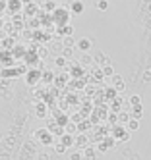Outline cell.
Returning a JSON list of instances; mask_svg holds the SVG:
<instances>
[{"label":"cell","instance_id":"8","mask_svg":"<svg viewBox=\"0 0 151 160\" xmlns=\"http://www.w3.org/2000/svg\"><path fill=\"white\" fill-rule=\"evenodd\" d=\"M39 77H43V72H39V70H29V73H27V83H29V85L37 83Z\"/></svg>","mask_w":151,"mask_h":160},{"label":"cell","instance_id":"30","mask_svg":"<svg viewBox=\"0 0 151 160\" xmlns=\"http://www.w3.org/2000/svg\"><path fill=\"white\" fill-rule=\"evenodd\" d=\"M54 151H56V152H58V154H64V151H66V147H64V145H62V143H58V145H56V147H54Z\"/></svg>","mask_w":151,"mask_h":160},{"label":"cell","instance_id":"11","mask_svg":"<svg viewBox=\"0 0 151 160\" xmlns=\"http://www.w3.org/2000/svg\"><path fill=\"white\" fill-rule=\"evenodd\" d=\"M64 129H66V133H70V135H78V129H79V128H78L76 122H68Z\"/></svg>","mask_w":151,"mask_h":160},{"label":"cell","instance_id":"27","mask_svg":"<svg viewBox=\"0 0 151 160\" xmlns=\"http://www.w3.org/2000/svg\"><path fill=\"white\" fill-rule=\"evenodd\" d=\"M122 102H124L122 98H114V104L111 106V108H112V112H118V110H120V104H122Z\"/></svg>","mask_w":151,"mask_h":160},{"label":"cell","instance_id":"13","mask_svg":"<svg viewBox=\"0 0 151 160\" xmlns=\"http://www.w3.org/2000/svg\"><path fill=\"white\" fill-rule=\"evenodd\" d=\"M91 62H95V60H93L91 56H89V52H81V58H79V66H89Z\"/></svg>","mask_w":151,"mask_h":160},{"label":"cell","instance_id":"32","mask_svg":"<svg viewBox=\"0 0 151 160\" xmlns=\"http://www.w3.org/2000/svg\"><path fill=\"white\" fill-rule=\"evenodd\" d=\"M143 81H145V83H149V81H151V70H147V72L143 73Z\"/></svg>","mask_w":151,"mask_h":160},{"label":"cell","instance_id":"12","mask_svg":"<svg viewBox=\"0 0 151 160\" xmlns=\"http://www.w3.org/2000/svg\"><path fill=\"white\" fill-rule=\"evenodd\" d=\"M35 114H37V118H45L46 116V108H45L43 102H37V104H35Z\"/></svg>","mask_w":151,"mask_h":160},{"label":"cell","instance_id":"20","mask_svg":"<svg viewBox=\"0 0 151 160\" xmlns=\"http://www.w3.org/2000/svg\"><path fill=\"white\" fill-rule=\"evenodd\" d=\"M101 70H103V75L105 77H112L114 75V68L109 64V66H105V68H101Z\"/></svg>","mask_w":151,"mask_h":160},{"label":"cell","instance_id":"21","mask_svg":"<svg viewBox=\"0 0 151 160\" xmlns=\"http://www.w3.org/2000/svg\"><path fill=\"white\" fill-rule=\"evenodd\" d=\"M51 50H54V52H60V54H62V50H64V42H62V41H56V42H52Z\"/></svg>","mask_w":151,"mask_h":160},{"label":"cell","instance_id":"19","mask_svg":"<svg viewBox=\"0 0 151 160\" xmlns=\"http://www.w3.org/2000/svg\"><path fill=\"white\" fill-rule=\"evenodd\" d=\"M142 112H143L142 104H139V106H132V118L134 120H139V118H142Z\"/></svg>","mask_w":151,"mask_h":160},{"label":"cell","instance_id":"36","mask_svg":"<svg viewBox=\"0 0 151 160\" xmlns=\"http://www.w3.org/2000/svg\"><path fill=\"white\" fill-rule=\"evenodd\" d=\"M19 2H21V4H27V6H29V4H31V0H19Z\"/></svg>","mask_w":151,"mask_h":160},{"label":"cell","instance_id":"9","mask_svg":"<svg viewBox=\"0 0 151 160\" xmlns=\"http://www.w3.org/2000/svg\"><path fill=\"white\" fill-rule=\"evenodd\" d=\"M85 145H87V135L85 133H78L76 135V148L81 151V148H85Z\"/></svg>","mask_w":151,"mask_h":160},{"label":"cell","instance_id":"16","mask_svg":"<svg viewBox=\"0 0 151 160\" xmlns=\"http://www.w3.org/2000/svg\"><path fill=\"white\" fill-rule=\"evenodd\" d=\"M84 158H85V160H95L97 154H95V151H93V148L85 147V148H84Z\"/></svg>","mask_w":151,"mask_h":160},{"label":"cell","instance_id":"17","mask_svg":"<svg viewBox=\"0 0 151 160\" xmlns=\"http://www.w3.org/2000/svg\"><path fill=\"white\" fill-rule=\"evenodd\" d=\"M62 42H64V47H66V48H74L76 44H78V41H76L74 37H64Z\"/></svg>","mask_w":151,"mask_h":160},{"label":"cell","instance_id":"4","mask_svg":"<svg viewBox=\"0 0 151 160\" xmlns=\"http://www.w3.org/2000/svg\"><path fill=\"white\" fill-rule=\"evenodd\" d=\"M111 81H112V87L118 91V93H122V91L126 89V85H124V77L118 75V73H114V75L111 77Z\"/></svg>","mask_w":151,"mask_h":160},{"label":"cell","instance_id":"18","mask_svg":"<svg viewBox=\"0 0 151 160\" xmlns=\"http://www.w3.org/2000/svg\"><path fill=\"white\" fill-rule=\"evenodd\" d=\"M66 64H70V62L64 58L62 54H60V56H56V58H54V66H56V68H66Z\"/></svg>","mask_w":151,"mask_h":160},{"label":"cell","instance_id":"24","mask_svg":"<svg viewBox=\"0 0 151 160\" xmlns=\"http://www.w3.org/2000/svg\"><path fill=\"white\" fill-rule=\"evenodd\" d=\"M130 120H132V114H124V112L118 114V122H120V123H128Z\"/></svg>","mask_w":151,"mask_h":160},{"label":"cell","instance_id":"2","mask_svg":"<svg viewBox=\"0 0 151 160\" xmlns=\"http://www.w3.org/2000/svg\"><path fill=\"white\" fill-rule=\"evenodd\" d=\"M76 48H78L79 52H89V50L93 48V41H91L89 37H84V39H79V41H78Z\"/></svg>","mask_w":151,"mask_h":160},{"label":"cell","instance_id":"15","mask_svg":"<svg viewBox=\"0 0 151 160\" xmlns=\"http://www.w3.org/2000/svg\"><path fill=\"white\" fill-rule=\"evenodd\" d=\"M95 8L99 12H107L109 10V0H95Z\"/></svg>","mask_w":151,"mask_h":160},{"label":"cell","instance_id":"10","mask_svg":"<svg viewBox=\"0 0 151 160\" xmlns=\"http://www.w3.org/2000/svg\"><path fill=\"white\" fill-rule=\"evenodd\" d=\"M93 60H95L101 68H105V66H109V64H111V58H109L107 54H103V52H97V56H95Z\"/></svg>","mask_w":151,"mask_h":160},{"label":"cell","instance_id":"28","mask_svg":"<svg viewBox=\"0 0 151 160\" xmlns=\"http://www.w3.org/2000/svg\"><path fill=\"white\" fill-rule=\"evenodd\" d=\"M72 54H74V48H66V47H64V50H62V56H64L66 60H70V58H72Z\"/></svg>","mask_w":151,"mask_h":160},{"label":"cell","instance_id":"6","mask_svg":"<svg viewBox=\"0 0 151 160\" xmlns=\"http://www.w3.org/2000/svg\"><path fill=\"white\" fill-rule=\"evenodd\" d=\"M70 10H72L74 16H81V14H84V10H85V4L81 2V0H74V2L70 4Z\"/></svg>","mask_w":151,"mask_h":160},{"label":"cell","instance_id":"33","mask_svg":"<svg viewBox=\"0 0 151 160\" xmlns=\"http://www.w3.org/2000/svg\"><path fill=\"white\" fill-rule=\"evenodd\" d=\"M43 79H45L46 83H51L52 79H54V75H52V73H51V75H49V73H43Z\"/></svg>","mask_w":151,"mask_h":160},{"label":"cell","instance_id":"35","mask_svg":"<svg viewBox=\"0 0 151 160\" xmlns=\"http://www.w3.org/2000/svg\"><path fill=\"white\" fill-rule=\"evenodd\" d=\"M72 122H76V123L81 122V116H79V114H74V116H72Z\"/></svg>","mask_w":151,"mask_h":160},{"label":"cell","instance_id":"23","mask_svg":"<svg viewBox=\"0 0 151 160\" xmlns=\"http://www.w3.org/2000/svg\"><path fill=\"white\" fill-rule=\"evenodd\" d=\"M70 160H84V151H74V152H70Z\"/></svg>","mask_w":151,"mask_h":160},{"label":"cell","instance_id":"34","mask_svg":"<svg viewBox=\"0 0 151 160\" xmlns=\"http://www.w3.org/2000/svg\"><path fill=\"white\" fill-rule=\"evenodd\" d=\"M107 151H109V147L105 145V143H101V145H99V152H107Z\"/></svg>","mask_w":151,"mask_h":160},{"label":"cell","instance_id":"25","mask_svg":"<svg viewBox=\"0 0 151 160\" xmlns=\"http://www.w3.org/2000/svg\"><path fill=\"white\" fill-rule=\"evenodd\" d=\"M105 145H107L109 148H112L116 145V139H114V137H111V135H107V137H105Z\"/></svg>","mask_w":151,"mask_h":160},{"label":"cell","instance_id":"7","mask_svg":"<svg viewBox=\"0 0 151 160\" xmlns=\"http://www.w3.org/2000/svg\"><path fill=\"white\" fill-rule=\"evenodd\" d=\"M60 143L64 147H76V135H70V133H64L60 137Z\"/></svg>","mask_w":151,"mask_h":160},{"label":"cell","instance_id":"37","mask_svg":"<svg viewBox=\"0 0 151 160\" xmlns=\"http://www.w3.org/2000/svg\"><path fill=\"white\" fill-rule=\"evenodd\" d=\"M39 160H46V154H39Z\"/></svg>","mask_w":151,"mask_h":160},{"label":"cell","instance_id":"3","mask_svg":"<svg viewBox=\"0 0 151 160\" xmlns=\"http://www.w3.org/2000/svg\"><path fill=\"white\" fill-rule=\"evenodd\" d=\"M52 16L58 19V25H68V18H70V14H68V12L64 14V8H56L54 12H52Z\"/></svg>","mask_w":151,"mask_h":160},{"label":"cell","instance_id":"5","mask_svg":"<svg viewBox=\"0 0 151 160\" xmlns=\"http://www.w3.org/2000/svg\"><path fill=\"white\" fill-rule=\"evenodd\" d=\"M35 139H41L43 145H49L52 141V135H49L46 129H37V131H35Z\"/></svg>","mask_w":151,"mask_h":160},{"label":"cell","instance_id":"22","mask_svg":"<svg viewBox=\"0 0 151 160\" xmlns=\"http://www.w3.org/2000/svg\"><path fill=\"white\" fill-rule=\"evenodd\" d=\"M142 104V97L139 95H132L130 97V106H139Z\"/></svg>","mask_w":151,"mask_h":160},{"label":"cell","instance_id":"29","mask_svg":"<svg viewBox=\"0 0 151 160\" xmlns=\"http://www.w3.org/2000/svg\"><path fill=\"white\" fill-rule=\"evenodd\" d=\"M116 93H118V91H116L114 87L107 89V97H109V98H118V97H116Z\"/></svg>","mask_w":151,"mask_h":160},{"label":"cell","instance_id":"26","mask_svg":"<svg viewBox=\"0 0 151 160\" xmlns=\"http://www.w3.org/2000/svg\"><path fill=\"white\" fill-rule=\"evenodd\" d=\"M8 6L12 8V12H16V10H21V2H19V0H12Z\"/></svg>","mask_w":151,"mask_h":160},{"label":"cell","instance_id":"1","mask_svg":"<svg viewBox=\"0 0 151 160\" xmlns=\"http://www.w3.org/2000/svg\"><path fill=\"white\" fill-rule=\"evenodd\" d=\"M112 137H114V139L116 141H130V131H128V129H124L122 128V125H116V128L112 129Z\"/></svg>","mask_w":151,"mask_h":160},{"label":"cell","instance_id":"14","mask_svg":"<svg viewBox=\"0 0 151 160\" xmlns=\"http://www.w3.org/2000/svg\"><path fill=\"white\" fill-rule=\"evenodd\" d=\"M126 129L130 131V133H132V131H138V129H139V120H134V118H132L130 122L126 123Z\"/></svg>","mask_w":151,"mask_h":160},{"label":"cell","instance_id":"31","mask_svg":"<svg viewBox=\"0 0 151 160\" xmlns=\"http://www.w3.org/2000/svg\"><path fill=\"white\" fill-rule=\"evenodd\" d=\"M37 56H39L41 60H45V58H46V48H43V47H41V48H39V54H37Z\"/></svg>","mask_w":151,"mask_h":160}]
</instances>
